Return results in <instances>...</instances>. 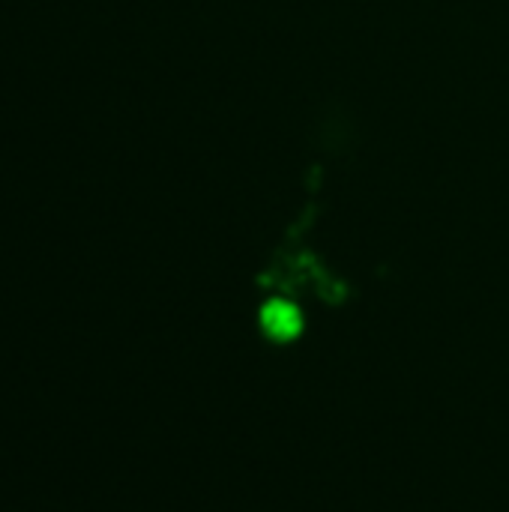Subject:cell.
I'll return each mask as SVG.
<instances>
[{
  "instance_id": "obj_1",
  "label": "cell",
  "mask_w": 509,
  "mask_h": 512,
  "mask_svg": "<svg viewBox=\"0 0 509 512\" xmlns=\"http://www.w3.org/2000/svg\"><path fill=\"white\" fill-rule=\"evenodd\" d=\"M264 327L273 339H291L300 330V315L294 306H270L264 309Z\"/></svg>"
}]
</instances>
